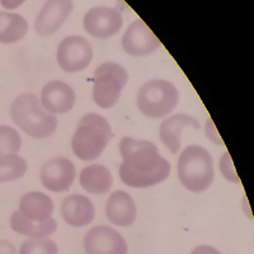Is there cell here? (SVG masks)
I'll use <instances>...</instances> for the list:
<instances>
[{
	"mask_svg": "<svg viewBox=\"0 0 254 254\" xmlns=\"http://www.w3.org/2000/svg\"><path fill=\"white\" fill-rule=\"evenodd\" d=\"M179 93L173 83L155 79L145 83L137 93V107L149 119H162L176 110Z\"/></svg>",
	"mask_w": 254,
	"mask_h": 254,
	"instance_id": "5",
	"label": "cell"
},
{
	"mask_svg": "<svg viewBox=\"0 0 254 254\" xmlns=\"http://www.w3.org/2000/svg\"><path fill=\"white\" fill-rule=\"evenodd\" d=\"M27 172V162L17 154L0 156V183L22 178Z\"/></svg>",
	"mask_w": 254,
	"mask_h": 254,
	"instance_id": "21",
	"label": "cell"
},
{
	"mask_svg": "<svg viewBox=\"0 0 254 254\" xmlns=\"http://www.w3.org/2000/svg\"><path fill=\"white\" fill-rule=\"evenodd\" d=\"M190 254H221L216 248L210 246H199L194 248Z\"/></svg>",
	"mask_w": 254,
	"mask_h": 254,
	"instance_id": "27",
	"label": "cell"
},
{
	"mask_svg": "<svg viewBox=\"0 0 254 254\" xmlns=\"http://www.w3.org/2000/svg\"><path fill=\"white\" fill-rule=\"evenodd\" d=\"M106 216L117 226H131L136 220V206L132 197L125 190H116L106 205Z\"/></svg>",
	"mask_w": 254,
	"mask_h": 254,
	"instance_id": "15",
	"label": "cell"
},
{
	"mask_svg": "<svg viewBox=\"0 0 254 254\" xmlns=\"http://www.w3.org/2000/svg\"><path fill=\"white\" fill-rule=\"evenodd\" d=\"M19 254H59L56 243L50 238H29L22 244Z\"/></svg>",
	"mask_w": 254,
	"mask_h": 254,
	"instance_id": "22",
	"label": "cell"
},
{
	"mask_svg": "<svg viewBox=\"0 0 254 254\" xmlns=\"http://www.w3.org/2000/svg\"><path fill=\"white\" fill-rule=\"evenodd\" d=\"M75 92L64 81L52 80L47 83L41 93V106L52 115H63L75 104Z\"/></svg>",
	"mask_w": 254,
	"mask_h": 254,
	"instance_id": "13",
	"label": "cell"
},
{
	"mask_svg": "<svg viewBox=\"0 0 254 254\" xmlns=\"http://www.w3.org/2000/svg\"><path fill=\"white\" fill-rule=\"evenodd\" d=\"M84 249L87 254H127L128 247L119 231L106 225L90 229L84 238Z\"/></svg>",
	"mask_w": 254,
	"mask_h": 254,
	"instance_id": "8",
	"label": "cell"
},
{
	"mask_svg": "<svg viewBox=\"0 0 254 254\" xmlns=\"http://www.w3.org/2000/svg\"><path fill=\"white\" fill-rule=\"evenodd\" d=\"M72 0H47L35 20V29L42 37L54 35L71 14Z\"/></svg>",
	"mask_w": 254,
	"mask_h": 254,
	"instance_id": "12",
	"label": "cell"
},
{
	"mask_svg": "<svg viewBox=\"0 0 254 254\" xmlns=\"http://www.w3.org/2000/svg\"><path fill=\"white\" fill-rule=\"evenodd\" d=\"M24 1H26V0H0V4H1V6H3L4 9L13 10V9L19 8Z\"/></svg>",
	"mask_w": 254,
	"mask_h": 254,
	"instance_id": "26",
	"label": "cell"
},
{
	"mask_svg": "<svg viewBox=\"0 0 254 254\" xmlns=\"http://www.w3.org/2000/svg\"><path fill=\"white\" fill-rule=\"evenodd\" d=\"M0 254H17V251L10 242L0 240Z\"/></svg>",
	"mask_w": 254,
	"mask_h": 254,
	"instance_id": "25",
	"label": "cell"
},
{
	"mask_svg": "<svg viewBox=\"0 0 254 254\" xmlns=\"http://www.w3.org/2000/svg\"><path fill=\"white\" fill-rule=\"evenodd\" d=\"M28 32V23L17 13L0 12V44H15Z\"/></svg>",
	"mask_w": 254,
	"mask_h": 254,
	"instance_id": "20",
	"label": "cell"
},
{
	"mask_svg": "<svg viewBox=\"0 0 254 254\" xmlns=\"http://www.w3.org/2000/svg\"><path fill=\"white\" fill-rule=\"evenodd\" d=\"M61 216L67 225L72 228H81L89 225L94 220L95 207L88 197L71 194L64 199L61 205Z\"/></svg>",
	"mask_w": 254,
	"mask_h": 254,
	"instance_id": "14",
	"label": "cell"
},
{
	"mask_svg": "<svg viewBox=\"0 0 254 254\" xmlns=\"http://www.w3.org/2000/svg\"><path fill=\"white\" fill-rule=\"evenodd\" d=\"M10 117L13 122L35 139H46L54 135L58 128V119L41 106L35 94H20L10 106Z\"/></svg>",
	"mask_w": 254,
	"mask_h": 254,
	"instance_id": "2",
	"label": "cell"
},
{
	"mask_svg": "<svg viewBox=\"0 0 254 254\" xmlns=\"http://www.w3.org/2000/svg\"><path fill=\"white\" fill-rule=\"evenodd\" d=\"M178 177L186 190L203 192L215 179L214 159L205 147L190 145L178 159Z\"/></svg>",
	"mask_w": 254,
	"mask_h": 254,
	"instance_id": "4",
	"label": "cell"
},
{
	"mask_svg": "<svg viewBox=\"0 0 254 254\" xmlns=\"http://www.w3.org/2000/svg\"><path fill=\"white\" fill-rule=\"evenodd\" d=\"M112 139V128L103 116L97 113L85 115L79 121L72 136V151L84 162L98 159Z\"/></svg>",
	"mask_w": 254,
	"mask_h": 254,
	"instance_id": "3",
	"label": "cell"
},
{
	"mask_svg": "<svg viewBox=\"0 0 254 254\" xmlns=\"http://www.w3.org/2000/svg\"><path fill=\"white\" fill-rule=\"evenodd\" d=\"M41 183L51 192L69 190L75 181V165L66 158H54L41 168Z\"/></svg>",
	"mask_w": 254,
	"mask_h": 254,
	"instance_id": "11",
	"label": "cell"
},
{
	"mask_svg": "<svg viewBox=\"0 0 254 254\" xmlns=\"http://www.w3.org/2000/svg\"><path fill=\"white\" fill-rule=\"evenodd\" d=\"M185 127L199 128L201 126L196 119L188 115H183V113L172 116L160 125V128H159L160 139L172 154H177L181 149V135Z\"/></svg>",
	"mask_w": 254,
	"mask_h": 254,
	"instance_id": "16",
	"label": "cell"
},
{
	"mask_svg": "<svg viewBox=\"0 0 254 254\" xmlns=\"http://www.w3.org/2000/svg\"><path fill=\"white\" fill-rule=\"evenodd\" d=\"M93 60V49L89 41L80 36H70L58 47L59 66L66 72L85 70Z\"/></svg>",
	"mask_w": 254,
	"mask_h": 254,
	"instance_id": "7",
	"label": "cell"
},
{
	"mask_svg": "<svg viewBox=\"0 0 254 254\" xmlns=\"http://www.w3.org/2000/svg\"><path fill=\"white\" fill-rule=\"evenodd\" d=\"M84 29L95 38H108L119 33L124 26V18L117 9L95 6L84 15Z\"/></svg>",
	"mask_w": 254,
	"mask_h": 254,
	"instance_id": "9",
	"label": "cell"
},
{
	"mask_svg": "<svg viewBox=\"0 0 254 254\" xmlns=\"http://www.w3.org/2000/svg\"><path fill=\"white\" fill-rule=\"evenodd\" d=\"M120 177L128 187H153L165 181L171 173V163L150 141L124 137L120 142Z\"/></svg>",
	"mask_w": 254,
	"mask_h": 254,
	"instance_id": "1",
	"label": "cell"
},
{
	"mask_svg": "<svg viewBox=\"0 0 254 254\" xmlns=\"http://www.w3.org/2000/svg\"><path fill=\"white\" fill-rule=\"evenodd\" d=\"M220 168H221V172L224 174L226 179L231 181V182H237L239 183V178H238V174L235 172V168L231 163V159L230 155L228 153L225 155H222L221 158V162H220Z\"/></svg>",
	"mask_w": 254,
	"mask_h": 254,
	"instance_id": "24",
	"label": "cell"
},
{
	"mask_svg": "<svg viewBox=\"0 0 254 254\" xmlns=\"http://www.w3.org/2000/svg\"><path fill=\"white\" fill-rule=\"evenodd\" d=\"M10 226L18 234L31 238H46L58 230V222L55 219L51 217L47 221L35 222L26 219L19 211L13 212L10 217Z\"/></svg>",
	"mask_w": 254,
	"mask_h": 254,
	"instance_id": "19",
	"label": "cell"
},
{
	"mask_svg": "<svg viewBox=\"0 0 254 254\" xmlns=\"http://www.w3.org/2000/svg\"><path fill=\"white\" fill-rule=\"evenodd\" d=\"M55 206L52 199L42 192H29L19 201V212L35 222L47 221L52 217Z\"/></svg>",
	"mask_w": 254,
	"mask_h": 254,
	"instance_id": "17",
	"label": "cell"
},
{
	"mask_svg": "<svg viewBox=\"0 0 254 254\" xmlns=\"http://www.w3.org/2000/svg\"><path fill=\"white\" fill-rule=\"evenodd\" d=\"M128 80L126 69L115 63L99 65L93 76V98L98 107L112 108L121 97L122 89Z\"/></svg>",
	"mask_w": 254,
	"mask_h": 254,
	"instance_id": "6",
	"label": "cell"
},
{
	"mask_svg": "<svg viewBox=\"0 0 254 254\" xmlns=\"http://www.w3.org/2000/svg\"><path fill=\"white\" fill-rule=\"evenodd\" d=\"M22 147L20 135L13 127L0 126V156L17 154Z\"/></svg>",
	"mask_w": 254,
	"mask_h": 254,
	"instance_id": "23",
	"label": "cell"
},
{
	"mask_svg": "<svg viewBox=\"0 0 254 254\" xmlns=\"http://www.w3.org/2000/svg\"><path fill=\"white\" fill-rule=\"evenodd\" d=\"M113 178L107 168L101 164L89 165L80 173V186L93 194L107 193L112 188Z\"/></svg>",
	"mask_w": 254,
	"mask_h": 254,
	"instance_id": "18",
	"label": "cell"
},
{
	"mask_svg": "<svg viewBox=\"0 0 254 254\" xmlns=\"http://www.w3.org/2000/svg\"><path fill=\"white\" fill-rule=\"evenodd\" d=\"M121 46L128 55L141 58L151 55L158 50L160 47V41L145 22L137 19L127 28L121 40Z\"/></svg>",
	"mask_w": 254,
	"mask_h": 254,
	"instance_id": "10",
	"label": "cell"
}]
</instances>
